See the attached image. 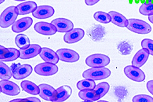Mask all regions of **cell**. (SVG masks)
Returning <instances> with one entry per match:
<instances>
[{"mask_svg": "<svg viewBox=\"0 0 153 102\" xmlns=\"http://www.w3.org/2000/svg\"><path fill=\"white\" fill-rule=\"evenodd\" d=\"M111 18V22L120 27H127L128 20L122 14L115 11H110L108 13Z\"/></svg>", "mask_w": 153, "mask_h": 102, "instance_id": "22", "label": "cell"}, {"mask_svg": "<svg viewBox=\"0 0 153 102\" xmlns=\"http://www.w3.org/2000/svg\"><path fill=\"white\" fill-rule=\"evenodd\" d=\"M9 51L5 55L3 59H1V61L3 62H11L16 60L19 58L20 52L19 50L14 48H8Z\"/></svg>", "mask_w": 153, "mask_h": 102, "instance_id": "27", "label": "cell"}, {"mask_svg": "<svg viewBox=\"0 0 153 102\" xmlns=\"http://www.w3.org/2000/svg\"><path fill=\"white\" fill-rule=\"evenodd\" d=\"M58 67L54 64L45 62L39 64L35 66V72L40 76H50L58 72Z\"/></svg>", "mask_w": 153, "mask_h": 102, "instance_id": "7", "label": "cell"}, {"mask_svg": "<svg viewBox=\"0 0 153 102\" xmlns=\"http://www.w3.org/2000/svg\"><path fill=\"white\" fill-rule=\"evenodd\" d=\"M140 13L145 16L153 15V4H143L140 6L139 10Z\"/></svg>", "mask_w": 153, "mask_h": 102, "instance_id": "32", "label": "cell"}, {"mask_svg": "<svg viewBox=\"0 0 153 102\" xmlns=\"http://www.w3.org/2000/svg\"><path fill=\"white\" fill-rule=\"evenodd\" d=\"M148 50L146 48H143L138 51L134 56L132 60V65L138 68H140L143 66L149 57Z\"/></svg>", "mask_w": 153, "mask_h": 102, "instance_id": "19", "label": "cell"}, {"mask_svg": "<svg viewBox=\"0 0 153 102\" xmlns=\"http://www.w3.org/2000/svg\"><path fill=\"white\" fill-rule=\"evenodd\" d=\"M39 87L40 89L39 95L41 98L45 101L53 102L56 90L53 87L47 84H40Z\"/></svg>", "mask_w": 153, "mask_h": 102, "instance_id": "11", "label": "cell"}, {"mask_svg": "<svg viewBox=\"0 0 153 102\" xmlns=\"http://www.w3.org/2000/svg\"><path fill=\"white\" fill-rule=\"evenodd\" d=\"M110 59L105 55L97 54L87 57L85 63L91 68H103L108 66L110 63Z\"/></svg>", "mask_w": 153, "mask_h": 102, "instance_id": "4", "label": "cell"}, {"mask_svg": "<svg viewBox=\"0 0 153 102\" xmlns=\"http://www.w3.org/2000/svg\"><path fill=\"white\" fill-rule=\"evenodd\" d=\"M79 97L85 102H94L100 99L94 89H84L80 90L79 93Z\"/></svg>", "mask_w": 153, "mask_h": 102, "instance_id": "23", "label": "cell"}, {"mask_svg": "<svg viewBox=\"0 0 153 102\" xmlns=\"http://www.w3.org/2000/svg\"><path fill=\"white\" fill-rule=\"evenodd\" d=\"M133 102H153V98L151 96L145 95H140L134 96L132 99Z\"/></svg>", "mask_w": 153, "mask_h": 102, "instance_id": "34", "label": "cell"}, {"mask_svg": "<svg viewBox=\"0 0 153 102\" xmlns=\"http://www.w3.org/2000/svg\"><path fill=\"white\" fill-rule=\"evenodd\" d=\"M72 89L70 86H63L57 89L55 98L53 102H62L67 100L72 94Z\"/></svg>", "mask_w": 153, "mask_h": 102, "instance_id": "20", "label": "cell"}, {"mask_svg": "<svg viewBox=\"0 0 153 102\" xmlns=\"http://www.w3.org/2000/svg\"><path fill=\"white\" fill-rule=\"evenodd\" d=\"M118 49L123 55L130 54L132 50V46L127 41H123L119 43Z\"/></svg>", "mask_w": 153, "mask_h": 102, "instance_id": "31", "label": "cell"}, {"mask_svg": "<svg viewBox=\"0 0 153 102\" xmlns=\"http://www.w3.org/2000/svg\"><path fill=\"white\" fill-rule=\"evenodd\" d=\"M59 60L67 63H74L79 60L80 56L77 52L69 49H59L56 51Z\"/></svg>", "mask_w": 153, "mask_h": 102, "instance_id": "9", "label": "cell"}, {"mask_svg": "<svg viewBox=\"0 0 153 102\" xmlns=\"http://www.w3.org/2000/svg\"><path fill=\"white\" fill-rule=\"evenodd\" d=\"M10 68L12 76L16 80H22L27 78L31 74L33 71L32 66L28 64L14 63L12 65Z\"/></svg>", "mask_w": 153, "mask_h": 102, "instance_id": "5", "label": "cell"}, {"mask_svg": "<svg viewBox=\"0 0 153 102\" xmlns=\"http://www.w3.org/2000/svg\"><path fill=\"white\" fill-rule=\"evenodd\" d=\"M54 10L52 7L49 5H41L37 7L32 12L34 17L40 19H44L51 17L54 13Z\"/></svg>", "mask_w": 153, "mask_h": 102, "instance_id": "14", "label": "cell"}, {"mask_svg": "<svg viewBox=\"0 0 153 102\" xmlns=\"http://www.w3.org/2000/svg\"><path fill=\"white\" fill-rule=\"evenodd\" d=\"M85 35L84 31L80 28L72 29L67 32L64 36V41L68 44H72L80 41Z\"/></svg>", "mask_w": 153, "mask_h": 102, "instance_id": "15", "label": "cell"}, {"mask_svg": "<svg viewBox=\"0 0 153 102\" xmlns=\"http://www.w3.org/2000/svg\"><path fill=\"white\" fill-rule=\"evenodd\" d=\"M41 50V47L39 45H30L28 48L26 49H20V59H32L39 54Z\"/></svg>", "mask_w": 153, "mask_h": 102, "instance_id": "16", "label": "cell"}, {"mask_svg": "<svg viewBox=\"0 0 153 102\" xmlns=\"http://www.w3.org/2000/svg\"><path fill=\"white\" fill-rule=\"evenodd\" d=\"M100 1V0H85V3L87 5L91 6L95 5Z\"/></svg>", "mask_w": 153, "mask_h": 102, "instance_id": "38", "label": "cell"}, {"mask_svg": "<svg viewBox=\"0 0 153 102\" xmlns=\"http://www.w3.org/2000/svg\"><path fill=\"white\" fill-rule=\"evenodd\" d=\"M33 23V20L30 17L23 18L15 21L12 25V31L15 33H19L24 32L30 27Z\"/></svg>", "mask_w": 153, "mask_h": 102, "instance_id": "17", "label": "cell"}, {"mask_svg": "<svg viewBox=\"0 0 153 102\" xmlns=\"http://www.w3.org/2000/svg\"><path fill=\"white\" fill-rule=\"evenodd\" d=\"M148 19L151 23L153 24V15L149 16H148Z\"/></svg>", "mask_w": 153, "mask_h": 102, "instance_id": "40", "label": "cell"}, {"mask_svg": "<svg viewBox=\"0 0 153 102\" xmlns=\"http://www.w3.org/2000/svg\"><path fill=\"white\" fill-rule=\"evenodd\" d=\"M140 2L142 4H153V0H140Z\"/></svg>", "mask_w": 153, "mask_h": 102, "instance_id": "39", "label": "cell"}, {"mask_svg": "<svg viewBox=\"0 0 153 102\" xmlns=\"http://www.w3.org/2000/svg\"><path fill=\"white\" fill-rule=\"evenodd\" d=\"M12 76L11 68L3 62H0V78L2 80H9Z\"/></svg>", "mask_w": 153, "mask_h": 102, "instance_id": "26", "label": "cell"}, {"mask_svg": "<svg viewBox=\"0 0 153 102\" xmlns=\"http://www.w3.org/2000/svg\"><path fill=\"white\" fill-rule=\"evenodd\" d=\"M111 72L108 68H92L85 71L82 73V77L85 79L99 80L106 79L111 75Z\"/></svg>", "mask_w": 153, "mask_h": 102, "instance_id": "2", "label": "cell"}, {"mask_svg": "<svg viewBox=\"0 0 153 102\" xmlns=\"http://www.w3.org/2000/svg\"><path fill=\"white\" fill-rule=\"evenodd\" d=\"M94 17L96 21L100 23L107 24L111 22V18L108 13L101 12H96L94 15Z\"/></svg>", "mask_w": 153, "mask_h": 102, "instance_id": "30", "label": "cell"}, {"mask_svg": "<svg viewBox=\"0 0 153 102\" xmlns=\"http://www.w3.org/2000/svg\"><path fill=\"white\" fill-rule=\"evenodd\" d=\"M96 86L94 80L89 79L82 80L78 82L77 87L80 90L84 89H94Z\"/></svg>", "mask_w": 153, "mask_h": 102, "instance_id": "28", "label": "cell"}, {"mask_svg": "<svg viewBox=\"0 0 153 102\" xmlns=\"http://www.w3.org/2000/svg\"><path fill=\"white\" fill-rule=\"evenodd\" d=\"M109 88L110 86L108 83L102 82L96 86L94 90L100 99L108 93Z\"/></svg>", "mask_w": 153, "mask_h": 102, "instance_id": "29", "label": "cell"}, {"mask_svg": "<svg viewBox=\"0 0 153 102\" xmlns=\"http://www.w3.org/2000/svg\"><path fill=\"white\" fill-rule=\"evenodd\" d=\"M127 28L128 30L138 34H147L152 31L151 26L143 20L131 19H128Z\"/></svg>", "mask_w": 153, "mask_h": 102, "instance_id": "3", "label": "cell"}, {"mask_svg": "<svg viewBox=\"0 0 153 102\" xmlns=\"http://www.w3.org/2000/svg\"><path fill=\"white\" fill-rule=\"evenodd\" d=\"M1 92L10 96H15L19 94L21 89L19 86L9 80H2L0 82Z\"/></svg>", "mask_w": 153, "mask_h": 102, "instance_id": "8", "label": "cell"}, {"mask_svg": "<svg viewBox=\"0 0 153 102\" xmlns=\"http://www.w3.org/2000/svg\"><path fill=\"white\" fill-rule=\"evenodd\" d=\"M124 73L128 78L137 82L144 81L146 75L143 71L138 67L133 66H126L124 69Z\"/></svg>", "mask_w": 153, "mask_h": 102, "instance_id": "6", "label": "cell"}, {"mask_svg": "<svg viewBox=\"0 0 153 102\" xmlns=\"http://www.w3.org/2000/svg\"><path fill=\"white\" fill-rule=\"evenodd\" d=\"M20 15H25L32 13L37 6L35 2L29 1L19 4L16 6Z\"/></svg>", "mask_w": 153, "mask_h": 102, "instance_id": "21", "label": "cell"}, {"mask_svg": "<svg viewBox=\"0 0 153 102\" xmlns=\"http://www.w3.org/2000/svg\"><path fill=\"white\" fill-rule=\"evenodd\" d=\"M15 1H25V0H14Z\"/></svg>", "mask_w": 153, "mask_h": 102, "instance_id": "42", "label": "cell"}, {"mask_svg": "<svg viewBox=\"0 0 153 102\" xmlns=\"http://www.w3.org/2000/svg\"><path fill=\"white\" fill-rule=\"evenodd\" d=\"M16 44L20 49H25L30 45V41L26 35L23 34L18 35L15 39Z\"/></svg>", "mask_w": 153, "mask_h": 102, "instance_id": "25", "label": "cell"}, {"mask_svg": "<svg viewBox=\"0 0 153 102\" xmlns=\"http://www.w3.org/2000/svg\"><path fill=\"white\" fill-rule=\"evenodd\" d=\"M51 23L56 28L57 31L60 33H67L73 29V23L70 20L58 18L53 20Z\"/></svg>", "mask_w": 153, "mask_h": 102, "instance_id": "13", "label": "cell"}, {"mask_svg": "<svg viewBox=\"0 0 153 102\" xmlns=\"http://www.w3.org/2000/svg\"><path fill=\"white\" fill-rule=\"evenodd\" d=\"M34 29L38 33L46 36L52 35L57 32L56 28L53 24L45 22L36 23Z\"/></svg>", "mask_w": 153, "mask_h": 102, "instance_id": "12", "label": "cell"}, {"mask_svg": "<svg viewBox=\"0 0 153 102\" xmlns=\"http://www.w3.org/2000/svg\"><path fill=\"white\" fill-rule=\"evenodd\" d=\"M19 15L16 7L12 6L7 8L1 13L0 17V25L5 28L12 25Z\"/></svg>", "mask_w": 153, "mask_h": 102, "instance_id": "1", "label": "cell"}, {"mask_svg": "<svg viewBox=\"0 0 153 102\" xmlns=\"http://www.w3.org/2000/svg\"><path fill=\"white\" fill-rule=\"evenodd\" d=\"M147 88L149 92L153 95V80H149L147 83Z\"/></svg>", "mask_w": 153, "mask_h": 102, "instance_id": "37", "label": "cell"}, {"mask_svg": "<svg viewBox=\"0 0 153 102\" xmlns=\"http://www.w3.org/2000/svg\"><path fill=\"white\" fill-rule=\"evenodd\" d=\"M21 87L23 90L30 95H39L40 89L39 86L29 80H24L21 83Z\"/></svg>", "mask_w": 153, "mask_h": 102, "instance_id": "24", "label": "cell"}, {"mask_svg": "<svg viewBox=\"0 0 153 102\" xmlns=\"http://www.w3.org/2000/svg\"><path fill=\"white\" fill-rule=\"evenodd\" d=\"M87 34L93 41L97 42L104 37L106 34L105 28L100 25H95L87 30Z\"/></svg>", "mask_w": 153, "mask_h": 102, "instance_id": "10", "label": "cell"}, {"mask_svg": "<svg viewBox=\"0 0 153 102\" xmlns=\"http://www.w3.org/2000/svg\"><path fill=\"white\" fill-rule=\"evenodd\" d=\"M141 46L148 50L149 54L153 56V41L150 39H144L142 41Z\"/></svg>", "mask_w": 153, "mask_h": 102, "instance_id": "33", "label": "cell"}, {"mask_svg": "<svg viewBox=\"0 0 153 102\" xmlns=\"http://www.w3.org/2000/svg\"><path fill=\"white\" fill-rule=\"evenodd\" d=\"M5 0H0V3L1 4V3H3L4 1H5Z\"/></svg>", "mask_w": 153, "mask_h": 102, "instance_id": "41", "label": "cell"}, {"mask_svg": "<svg viewBox=\"0 0 153 102\" xmlns=\"http://www.w3.org/2000/svg\"><path fill=\"white\" fill-rule=\"evenodd\" d=\"M39 55L41 59L45 62L56 64L59 62V59L56 52L47 48H41Z\"/></svg>", "mask_w": 153, "mask_h": 102, "instance_id": "18", "label": "cell"}, {"mask_svg": "<svg viewBox=\"0 0 153 102\" xmlns=\"http://www.w3.org/2000/svg\"><path fill=\"white\" fill-rule=\"evenodd\" d=\"M9 51L8 48H5L2 45L0 46V60L4 58Z\"/></svg>", "mask_w": 153, "mask_h": 102, "instance_id": "36", "label": "cell"}, {"mask_svg": "<svg viewBox=\"0 0 153 102\" xmlns=\"http://www.w3.org/2000/svg\"><path fill=\"white\" fill-rule=\"evenodd\" d=\"M10 102H40L41 101L40 99L37 98L31 97L27 98H17V99H15L12 100Z\"/></svg>", "mask_w": 153, "mask_h": 102, "instance_id": "35", "label": "cell"}]
</instances>
